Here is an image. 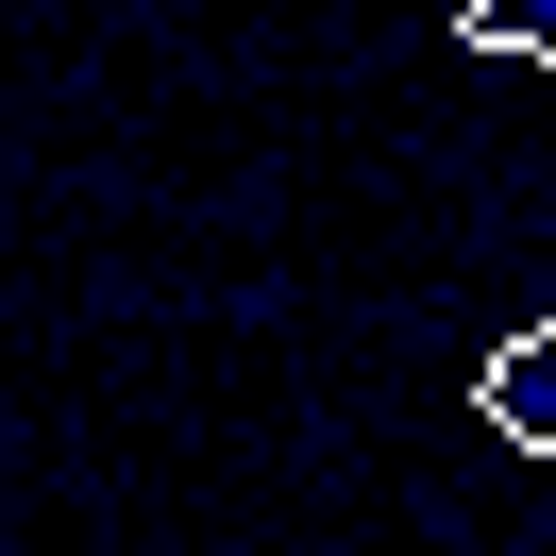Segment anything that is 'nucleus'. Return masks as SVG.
<instances>
[{"label": "nucleus", "mask_w": 556, "mask_h": 556, "mask_svg": "<svg viewBox=\"0 0 556 556\" xmlns=\"http://www.w3.org/2000/svg\"><path fill=\"white\" fill-rule=\"evenodd\" d=\"M472 405H489V439L556 455V338H506V354H489V388H472Z\"/></svg>", "instance_id": "obj_1"}, {"label": "nucleus", "mask_w": 556, "mask_h": 556, "mask_svg": "<svg viewBox=\"0 0 556 556\" xmlns=\"http://www.w3.org/2000/svg\"><path fill=\"white\" fill-rule=\"evenodd\" d=\"M472 51H556V0H472Z\"/></svg>", "instance_id": "obj_2"}]
</instances>
